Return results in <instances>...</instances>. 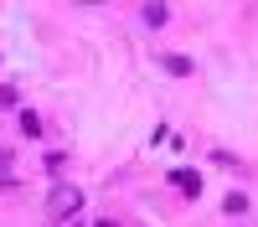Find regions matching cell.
Listing matches in <instances>:
<instances>
[{"instance_id": "obj_1", "label": "cell", "mask_w": 258, "mask_h": 227, "mask_svg": "<svg viewBox=\"0 0 258 227\" xmlns=\"http://www.w3.org/2000/svg\"><path fill=\"white\" fill-rule=\"evenodd\" d=\"M78 206H83V191H78V186H57L52 201H47V217H52V222H62L68 212H78Z\"/></svg>"}, {"instance_id": "obj_2", "label": "cell", "mask_w": 258, "mask_h": 227, "mask_svg": "<svg viewBox=\"0 0 258 227\" xmlns=\"http://www.w3.org/2000/svg\"><path fill=\"white\" fill-rule=\"evenodd\" d=\"M170 181H176L186 196H197V191H202V176H197V171H186V165H181V171H170Z\"/></svg>"}, {"instance_id": "obj_3", "label": "cell", "mask_w": 258, "mask_h": 227, "mask_svg": "<svg viewBox=\"0 0 258 227\" xmlns=\"http://www.w3.org/2000/svg\"><path fill=\"white\" fill-rule=\"evenodd\" d=\"M145 21H150V26H165L170 11H165V6H145Z\"/></svg>"}, {"instance_id": "obj_4", "label": "cell", "mask_w": 258, "mask_h": 227, "mask_svg": "<svg viewBox=\"0 0 258 227\" xmlns=\"http://www.w3.org/2000/svg\"><path fill=\"white\" fill-rule=\"evenodd\" d=\"M165 72H176V78H186V72H191V62H186V57H165Z\"/></svg>"}, {"instance_id": "obj_5", "label": "cell", "mask_w": 258, "mask_h": 227, "mask_svg": "<svg viewBox=\"0 0 258 227\" xmlns=\"http://www.w3.org/2000/svg\"><path fill=\"white\" fill-rule=\"evenodd\" d=\"M6 171H11V155L0 150V186H11V176H6Z\"/></svg>"}, {"instance_id": "obj_6", "label": "cell", "mask_w": 258, "mask_h": 227, "mask_svg": "<svg viewBox=\"0 0 258 227\" xmlns=\"http://www.w3.org/2000/svg\"><path fill=\"white\" fill-rule=\"evenodd\" d=\"M93 227H119V222H93Z\"/></svg>"}]
</instances>
